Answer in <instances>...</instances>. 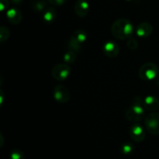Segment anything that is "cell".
<instances>
[{"mask_svg": "<svg viewBox=\"0 0 159 159\" xmlns=\"http://www.w3.org/2000/svg\"><path fill=\"white\" fill-rule=\"evenodd\" d=\"M132 105L142 106V107H144V99H142L139 96L134 98L133 101H132Z\"/></svg>", "mask_w": 159, "mask_h": 159, "instance_id": "cell-22", "label": "cell"}, {"mask_svg": "<svg viewBox=\"0 0 159 159\" xmlns=\"http://www.w3.org/2000/svg\"><path fill=\"white\" fill-rule=\"evenodd\" d=\"M11 2L14 5H20L22 3V2H23V0H11Z\"/></svg>", "mask_w": 159, "mask_h": 159, "instance_id": "cell-24", "label": "cell"}, {"mask_svg": "<svg viewBox=\"0 0 159 159\" xmlns=\"http://www.w3.org/2000/svg\"><path fill=\"white\" fill-rule=\"evenodd\" d=\"M146 136L145 130L140 123H134L130 127V137L135 142H141Z\"/></svg>", "mask_w": 159, "mask_h": 159, "instance_id": "cell-6", "label": "cell"}, {"mask_svg": "<svg viewBox=\"0 0 159 159\" xmlns=\"http://www.w3.org/2000/svg\"><path fill=\"white\" fill-rule=\"evenodd\" d=\"M6 18L12 24H19L23 19V15L20 9L16 8H11V9L6 10Z\"/></svg>", "mask_w": 159, "mask_h": 159, "instance_id": "cell-11", "label": "cell"}, {"mask_svg": "<svg viewBox=\"0 0 159 159\" xmlns=\"http://www.w3.org/2000/svg\"><path fill=\"white\" fill-rule=\"evenodd\" d=\"M144 109L150 111L156 110L159 107V99L156 96H148L144 99Z\"/></svg>", "mask_w": 159, "mask_h": 159, "instance_id": "cell-12", "label": "cell"}, {"mask_svg": "<svg viewBox=\"0 0 159 159\" xmlns=\"http://www.w3.org/2000/svg\"><path fill=\"white\" fill-rule=\"evenodd\" d=\"M10 159H25L24 154L18 149L12 150L10 153Z\"/></svg>", "mask_w": 159, "mask_h": 159, "instance_id": "cell-19", "label": "cell"}, {"mask_svg": "<svg viewBox=\"0 0 159 159\" xmlns=\"http://www.w3.org/2000/svg\"><path fill=\"white\" fill-rule=\"evenodd\" d=\"M155 82H156V84L158 85V86H159V75H158V77L155 79Z\"/></svg>", "mask_w": 159, "mask_h": 159, "instance_id": "cell-25", "label": "cell"}, {"mask_svg": "<svg viewBox=\"0 0 159 159\" xmlns=\"http://www.w3.org/2000/svg\"><path fill=\"white\" fill-rule=\"evenodd\" d=\"M70 73H71V68L66 63L57 64L54 65L51 71L53 78L57 81L66 80L69 77Z\"/></svg>", "mask_w": 159, "mask_h": 159, "instance_id": "cell-5", "label": "cell"}, {"mask_svg": "<svg viewBox=\"0 0 159 159\" xmlns=\"http://www.w3.org/2000/svg\"><path fill=\"white\" fill-rule=\"evenodd\" d=\"M51 5L53 6H62L65 3L66 0H48Z\"/></svg>", "mask_w": 159, "mask_h": 159, "instance_id": "cell-23", "label": "cell"}, {"mask_svg": "<svg viewBox=\"0 0 159 159\" xmlns=\"http://www.w3.org/2000/svg\"><path fill=\"white\" fill-rule=\"evenodd\" d=\"M9 35H10V32H9V29L6 26H1L0 28V40H1L2 43L7 40Z\"/></svg>", "mask_w": 159, "mask_h": 159, "instance_id": "cell-18", "label": "cell"}, {"mask_svg": "<svg viewBox=\"0 0 159 159\" xmlns=\"http://www.w3.org/2000/svg\"><path fill=\"white\" fill-rule=\"evenodd\" d=\"M102 51H103L104 54L107 57L113 58V57H116L119 54V45L114 41H107L104 43Z\"/></svg>", "mask_w": 159, "mask_h": 159, "instance_id": "cell-8", "label": "cell"}, {"mask_svg": "<svg viewBox=\"0 0 159 159\" xmlns=\"http://www.w3.org/2000/svg\"><path fill=\"white\" fill-rule=\"evenodd\" d=\"M47 5L46 0H34L31 3V7L36 12H42L46 9Z\"/></svg>", "mask_w": 159, "mask_h": 159, "instance_id": "cell-15", "label": "cell"}, {"mask_svg": "<svg viewBox=\"0 0 159 159\" xmlns=\"http://www.w3.org/2000/svg\"><path fill=\"white\" fill-rule=\"evenodd\" d=\"M113 37L120 40L129 39L134 32V26L130 20L121 18L116 20L111 26Z\"/></svg>", "mask_w": 159, "mask_h": 159, "instance_id": "cell-1", "label": "cell"}, {"mask_svg": "<svg viewBox=\"0 0 159 159\" xmlns=\"http://www.w3.org/2000/svg\"><path fill=\"white\" fill-rule=\"evenodd\" d=\"M127 1H132V0H127Z\"/></svg>", "mask_w": 159, "mask_h": 159, "instance_id": "cell-26", "label": "cell"}, {"mask_svg": "<svg viewBox=\"0 0 159 159\" xmlns=\"http://www.w3.org/2000/svg\"><path fill=\"white\" fill-rule=\"evenodd\" d=\"M54 98L57 102L60 103H66L70 99L69 90L62 85H58L54 89Z\"/></svg>", "mask_w": 159, "mask_h": 159, "instance_id": "cell-7", "label": "cell"}, {"mask_svg": "<svg viewBox=\"0 0 159 159\" xmlns=\"http://www.w3.org/2000/svg\"><path fill=\"white\" fill-rule=\"evenodd\" d=\"M153 32V26L150 23L143 22L139 23L136 28V34L139 37H148Z\"/></svg>", "mask_w": 159, "mask_h": 159, "instance_id": "cell-10", "label": "cell"}, {"mask_svg": "<svg viewBox=\"0 0 159 159\" xmlns=\"http://www.w3.org/2000/svg\"><path fill=\"white\" fill-rule=\"evenodd\" d=\"M64 61L66 64H72L75 61V52L72 51H68L64 54L63 56Z\"/></svg>", "mask_w": 159, "mask_h": 159, "instance_id": "cell-16", "label": "cell"}, {"mask_svg": "<svg viewBox=\"0 0 159 159\" xmlns=\"http://www.w3.org/2000/svg\"><path fill=\"white\" fill-rule=\"evenodd\" d=\"M142 106L132 105L131 107L126 111L125 115L127 120L134 123H139L144 119V110Z\"/></svg>", "mask_w": 159, "mask_h": 159, "instance_id": "cell-4", "label": "cell"}, {"mask_svg": "<svg viewBox=\"0 0 159 159\" xmlns=\"http://www.w3.org/2000/svg\"><path fill=\"white\" fill-rule=\"evenodd\" d=\"M121 152H122L124 155H130L134 150V146L133 145V144L131 143H124L123 144V145L121 146Z\"/></svg>", "mask_w": 159, "mask_h": 159, "instance_id": "cell-17", "label": "cell"}, {"mask_svg": "<svg viewBox=\"0 0 159 159\" xmlns=\"http://www.w3.org/2000/svg\"><path fill=\"white\" fill-rule=\"evenodd\" d=\"M87 39V34L83 30H77L71 34L70 40L71 42L82 45Z\"/></svg>", "mask_w": 159, "mask_h": 159, "instance_id": "cell-13", "label": "cell"}, {"mask_svg": "<svg viewBox=\"0 0 159 159\" xmlns=\"http://www.w3.org/2000/svg\"><path fill=\"white\" fill-rule=\"evenodd\" d=\"M127 45L129 49L130 50H136L138 48V41L134 38H129V40H127Z\"/></svg>", "mask_w": 159, "mask_h": 159, "instance_id": "cell-20", "label": "cell"}, {"mask_svg": "<svg viewBox=\"0 0 159 159\" xmlns=\"http://www.w3.org/2000/svg\"><path fill=\"white\" fill-rule=\"evenodd\" d=\"M146 130L152 135H159V113H152L144 120Z\"/></svg>", "mask_w": 159, "mask_h": 159, "instance_id": "cell-3", "label": "cell"}, {"mask_svg": "<svg viewBox=\"0 0 159 159\" xmlns=\"http://www.w3.org/2000/svg\"><path fill=\"white\" fill-rule=\"evenodd\" d=\"M9 6V0H0V9L2 12L4 10H8V7Z\"/></svg>", "mask_w": 159, "mask_h": 159, "instance_id": "cell-21", "label": "cell"}, {"mask_svg": "<svg viewBox=\"0 0 159 159\" xmlns=\"http://www.w3.org/2000/svg\"><path fill=\"white\" fill-rule=\"evenodd\" d=\"M57 17V12L54 7H49L43 11V20L47 23H52Z\"/></svg>", "mask_w": 159, "mask_h": 159, "instance_id": "cell-14", "label": "cell"}, {"mask_svg": "<svg viewBox=\"0 0 159 159\" xmlns=\"http://www.w3.org/2000/svg\"><path fill=\"white\" fill-rule=\"evenodd\" d=\"M75 13L79 17H85L89 11V4L86 0H77L74 7Z\"/></svg>", "mask_w": 159, "mask_h": 159, "instance_id": "cell-9", "label": "cell"}, {"mask_svg": "<svg viewBox=\"0 0 159 159\" xmlns=\"http://www.w3.org/2000/svg\"><path fill=\"white\" fill-rule=\"evenodd\" d=\"M158 68L155 64L147 62L140 68L138 75L142 80L152 81L158 77Z\"/></svg>", "mask_w": 159, "mask_h": 159, "instance_id": "cell-2", "label": "cell"}]
</instances>
